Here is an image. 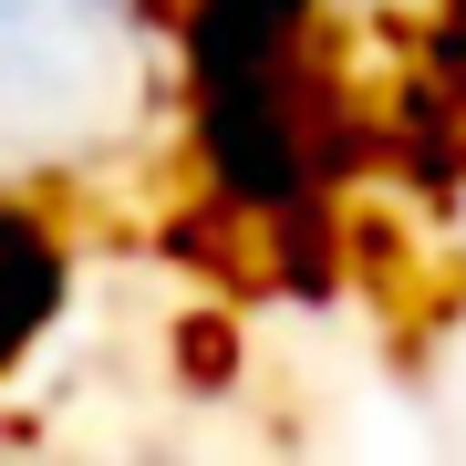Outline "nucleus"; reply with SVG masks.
Wrapping results in <instances>:
<instances>
[{"label": "nucleus", "mask_w": 466, "mask_h": 466, "mask_svg": "<svg viewBox=\"0 0 466 466\" xmlns=\"http://www.w3.org/2000/svg\"><path fill=\"white\" fill-rule=\"evenodd\" d=\"M167 0H0V187H104L156 146L187 73L156 52Z\"/></svg>", "instance_id": "1"}]
</instances>
